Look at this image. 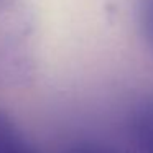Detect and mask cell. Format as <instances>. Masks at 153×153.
<instances>
[{"mask_svg": "<svg viewBox=\"0 0 153 153\" xmlns=\"http://www.w3.org/2000/svg\"><path fill=\"white\" fill-rule=\"evenodd\" d=\"M140 25L148 45L153 50V0H145L140 8Z\"/></svg>", "mask_w": 153, "mask_h": 153, "instance_id": "obj_1", "label": "cell"}, {"mask_svg": "<svg viewBox=\"0 0 153 153\" xmlns=\"http://www.w3.org/2000/svg\"><path fill=\"white\" fill-rule=\"evenodd\" d=\"M10 2H13V0H0V5H5V4H10Z\"/></svg>", "mask_w": 153, "mask_h": 153, "instance_id": "obj_2", "label": "cell"}]
</instances>
